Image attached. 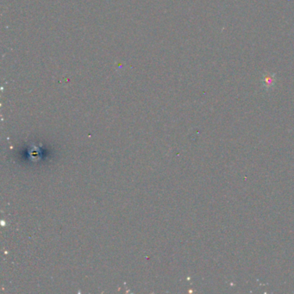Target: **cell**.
<instances>
[{
    "label": "cell",
    "instance_id": "6da1fadb",
    "mask_svg": "<svg viewBox=\"0 0 294 294\" xmlns=\"http://www.w3.org/2000/svg\"><path fill=\"white\" fill-rule=\"evenodd\" d=\"M273 83H274V81H273V78L272 76H271V77H266V78H265V85L267 86H272V85H273Z\"/></svg>",
    "mask_w": 294,
    "mask_h": 294
}]
</instances>
